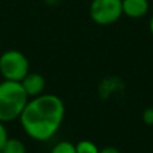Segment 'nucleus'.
I'll return each instance as SVG.
<instances>
[{
  "instance_id": "obj_1",
  "label": "nucleus",
  "mask_w": 153,
  "mask_h": 153,
  "mask_svg": "<svg viewBox=\"0 0 153 153\" xmlns=\"http://www.w3.org/2000/svg\"><path fill=\"white\" fill-rule=\"evenodd\" d=\"M65 118V103L58 95L45 94L28 100L19 117L24 133L35 141H48Z\"/></svg>"
},
{
  "instance_id": "obj_2",
  "label": "nucleus",
  "mask_w": 153,
  "mask_h": 153,
  "mask_svg": "<svg viewBox=\"0 0 153 153\" xmlns=\"http://www.w3.org/2000/svg\"><path fill=\"white\" fill-rule=\"evenodd\" d=\"M28 95L26 94L20 82L1 81L0 82V121L7 124L19 120L23 113Z\"/></svg>"
},
{
  "instance_id": "obj_3",
  "label": "nucleus",
  "mask_w": 153,
  "mask_h": 153,
  "mask_svg": "<svg viewBox=\"0 0 153 153\" xmlns=\"http://www.w3.org/2000/svg\"><path fill=\"white\" fill-rule=\"evenodd\" d=\"M30 73V62L19 50H7L0 55V74L5 81L20 82Z\"/></svg>"
},
{
  "instance_id": "obj_4",
  "label": "nucleus",
  "mask_w": 153,
  "mask_h": 153,
  "mask_svg": "<svg viewBox=\"0 0 153 153\" xmlns=\"http://www.w3.org/2000/svg\"><path fill=\"white\" fill-rule=\"evenodd\" d=\"M89 15L98 26H110L124 15L122 0H91Z\"/></svg>"
},
{
  "instance_id": "obj_5",
  "label": "nucleus",
  "mask_w": 153,
  "mask_h": 153,
  "mask_svg": "<svg viewBox=\"0 0 153 153\" xmlns=\"http://www.w3.org/2000/svg\"><path fill=\"white\" fill-rule=\"evenodd\" d=\"M26 94L28 98H35L38 95H42L46 89V79L39 73H28L20 81Z\"/></svg>"
},
{
  "instance_id": "obj_6",
  "label": "nucleus",
  "mask_w": 153,
  "mask_h": 153,
  "mask_svg": "<svg viewBox=\"0 0 153 153\" xmlns=\"http://www.w3.org/2000/svg\"><path fill=\"white\" fill-rule=\"evenodd\" d=\"M149 11L148 0H122V13L130 19H140Z\"/></svg>"
},
{
  "instance_id": "obj_7",
  "label": "nucleus",
  "mask_w": 153,
  "mask_h": 153,
  "mask_svg": "<svg viewBox=\"0 0 153 153\" xmlns=\"http://www.w3.org/2000/svg\"><path fill=\"white\" fill-rule=\"evenodd\" d=\"M3 153H27V148L23 141L15 137H8L5 144L1 148Z\"/></svg>"
},
{
  "instance_id": "obj_8",
  "label": "nucleus",
  "mask_w": 153,
  "mask_h": 153,
  "mask_svg": "<svg viewBox=\"0 0 153 153\" xmlns=\"http://www.w3.org/2000/svg\"><path fill=\"white\" fill-rule=\"evenodd\" d=\"M76 153H98L100 149L93 141L90 140H81L75 144Z\"/></svg>"
},
{
  "instance_id": "obj_9",
  "label": "nucleus",
  "mask_w": 153,
  "mask_h": 153,
  "mask_svg": "<svg viewBox=\"0 0 153 153\" xmlns=\"http://www.w3.org/2000/svg\"><path fill=\"white\" fill-rule=\"evenodd\" d=\"M50 153H76L75 144L70 143V141H59L51 148Z\"/></svg>"
},
{
  "instance_id": "obj_10",
  "label": "nucleus",
  "mask_w": 153,
  "mask_h": 153,
  "mask_svg": "<svg viewBox=\"0 0 153 153\" xmlns=\"http://www.w3.org/2000/svg\"><path fill=\"white\" fill-rule=\"evenodd\" d=\"M8 140V132H7V128H5L4 122L0 121V151H1L3 145L5 144V141Z\"/></svg>"
},
{
  "instance_id": "obj_11",
  "label": "nucleus",
  "mask_w": 153,
  "mask_h": 153,
  "mask_svg": "<svg viewBox=\"0 0 153 153\" xmlns=\"http://www.w3.org/2000/svg\"><path fill=\"white\" fill-rule=\"evenodd\" d=\"M143 120L146 125H153V108H148L144 110Z\"/></svg>"
},
{
  "instance_id": "obj_12",
  "label": "nucleus",
  "mask_w": 153,
  "mask_h": 153,
  "mask_svg": "<svg viewBox=\"0 0 153 153\" xmlns=\"http://www.w3.org/2000/svg\"><path fill=\"white\" fill-rule=\"evenodd\" d=\"M98 153H121L117 148H114V146H105V148L100 149V152Z\"/></svg>"
},
{
  "instance_id": "obj_13",
  "label": "nucleus",
  "mask_w": 153,
  "mask_h": 153,
  "mask_svg": "<svg viewBox=\"0 0 153 153\" xmlns=\"http://www.w3.org/2000/svg\"><path fill=\"white\" fill-rule=\"evenodd\" d=\"M149 31H151V34L153 35V15H152L151 20H149Z\"/></svg>"
},
{
  "instance_id": "obj_14",
  "label": "nucleus",
  "mask_w": 153,
  "mask_h": 153,
  "mask_svg": "<svg viewBox=\"0 0 153 153\" xmlns=\"http://www.w3.org/2000/svg\"><path fill=\"white\" fill-rule=\"evenodd\" d=\"M0 153H3V152H1V151H0Z\"/></svg>"
},
{
  "instance_id": "obj_15",
  "label": "nucleus",
  "mask_w": 153,
  "mask_h": 153,
  "mask_svg": "<svg viewBox=\"0 0 153 153\" xmlns=\"http://www.w3.org/2000/svg\"><path fill=\"white\" fill-rule=\"evenodd\" d=\"M0 45H1V42H0Z\"/></svg>"
}]
</instances>
